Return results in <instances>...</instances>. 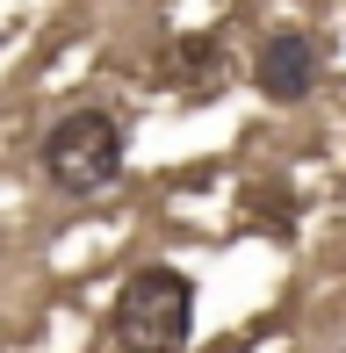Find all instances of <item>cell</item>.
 Listing matches in <instances>:
<instances>
[{
    "instance_id": "obj_1",
    "label": "cell",
    "mask_w": 346,
    "mask_h": 353,
    "mask_svg": "<svg viewBox=\"0 0 346 353\" xmlns=\"http://www.w3.org/2000/svg\"><path fill=\"white\" fill-rule=\"evenodd\" d=\"M195 339V281L181 267H137L116 288L108 346L116 353H187Z\"/></svg>"
},
{
    "instance_id": "obj_2",
    "label": "cell",
    "mask_w": 346,
    "mask_h": 353,
    "mask_svg": "<svg viewBox=\"0 0 346 353\" xmlns=\"http://www.w3.org/2000/svg\"><path fill=\"white\" fill-rule=\"evenodd\" d=\"M123 152H130V130H123L116 108H72V116H58L51 130H43V144H37L43 181H51L58 195H72V202L116 188Z\"/></svg>"
},
{
    "instance_id": "obj_3",
    "label": "cell",
    "mask_w": 346,
    "mask_h": 353,
    "mask_svg": "<svg viewBox=\"0 0 346 353\" xmlns=\"http://www.w3.org/2000/svg\"><path fill=\"white\" fill-rule=\"evenodd\" d=\"M318 43L303 37V29H267L260 37V51H253V87H260V101H274V108H303L310 94H318Z\"/></svg>"
}]
</instances>
